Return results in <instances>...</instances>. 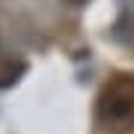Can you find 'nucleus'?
<instances>
[{
    "label": "nucleus",
    "instance_id": "f257e3e1",
    "mask_svg": "<svg viewBox=\"0 0 134 134\" xmlns=\"http://www.w3.org/2000/svg\"><path fill=\"white\" fill-rule=\"evenodd\" d=\"M96 122L110 131L134 128V75H119L101 86L96 98Z\"/></svg>",
    "mask_w": 134,
    "mask_h": 134
},
{
    "label": "nucleus",
    "instance_id": "f03ea898",
    "mask_svg": "<svg viewBox=\"0 0 134 134\" xmlns=\"http://www.w3.org/2000/svg\"><path fill=\"white\" fill-rule=\"evenodd\" d=\"M63 3H69V6H83L86 0H63Z\"/></svg>",
    "mask_w": 134,
    "mask_h": 134
}]
</instances>
